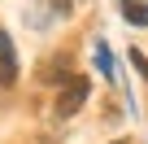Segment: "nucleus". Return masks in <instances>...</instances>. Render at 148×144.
<instances>
[{
    "instance_id": "obj_5",
    "label": "nucleus",
    "mask_w": 148,
    "mask_h": 144,
    "mask_svg": "<svg viewBox=\"0 0 148 144\" xmlns=\"http://www.w3.org/2000/svg\"><path fill=\"white\" fill-rule=\"evenodd\" d=\"M113 144H126V140H113Z\"/></svg>"
},
{
    "instance_id": "obj_1",
    "label": "nucleus",
    "mask_w": 148,
    "mask_h": 144,
    "mask_svg": "<svg viewBox=\"0 0 148 144\" xmlns=\"http://www.w3.org/2000/svg\"><path fill=\"white\" fill-rule=\"evenodd\" d=\"M87 92H92V83H87L83 74H70V79H65V88L57 92V109H61V114H74V109L87 101Z\"/></svg>"
},
{
    "instance_id": "obj_3",
    "label": "nucleus",
    "mask_w": 148,
    "mask_h": 144,
    "mask_svg": "<svg viewBox=\"0 0 148 144\" xmlns=\"http://www.w3.org/2000/svg\"><path fill=\"white\" fill-rule=\"evenodd\" d=\"M122 18L135 22V26H144L148 22V5H144V0H122Z\"/></svg>"
},
{
    "instance_id": "obj_2",
    "label": "nucleus",
    "mask_w": 148,
    "mask_h": 144,
    "mask_svg": "<svg viewBox=\"0 0 148 144\" xmlns=\"http://www.w3.org/2000/svg\"><path fill=\"white\" fill-rule=\"evenodd\" d=\"M13 79H18V57H13L9 35L0 31V83H13Z\"/></svg>"
},
{
    "instance_id": "obj_4",
    "label": "nucleus",
    "mask_w": 148,
    "mask_h": 144,
    "mask_svg": "<svg viewBox=\"0 0 148 144\" xmlns=\"http://www.w3.org/2000/svg\"><path fill=\"white\" fill-rule=\"evenodd\" d=\"M96 61H100V74H105V79H113V57H109V48H105V44H96Z\"/></svg>"
}]
</instances>
